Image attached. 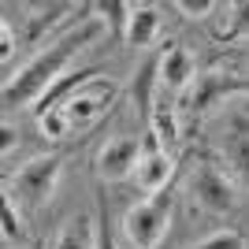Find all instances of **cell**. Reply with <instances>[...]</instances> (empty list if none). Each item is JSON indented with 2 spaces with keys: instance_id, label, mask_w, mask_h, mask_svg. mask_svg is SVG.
Segmentation results:
<instances>
[{
  "instance_id": "6da1fadb",
  "label": "cell",
  "mask_w": 249,
  "mask_h": 249,
  "mask_svg": "<svg viewBox=\"0 0 249 249\" xmlns=\"http://www.w3.org/2000/svg\"><path fill=\"white\" fill-rule=\"evenodd\" d=\"M104 26H108V22H104L101 15H89V19L74 22L63 37L45 45L15 78H8V86H4V104H8V108H19V104L41 101L52 86L60 82V74H67V63H71L78 52H86L104 34Z\"/></svg>"
},
{
  "instance_id": "7a4b0ae2",
  "label": "cell",
  "mask_w": 249,
  "mask_h": 249,
  "mask_svg": "<svg viewBox=\"0 0 249 249\" xmlns=\"http://www.w3.org/2000/svg\"><path fill=\"white\" fill-rule=\"evenodd\" d=\"M171 216H175V197L171 194H156V197L130 205L123 216V234L134 249H156L171 231Z\"/></svg>"
},
{
  "instance_id": "3957f363",
  "label": "cell",
  "mask_w": 249,
  "mask_h": 249,
  "mask_svg": "<svg viewBox=\"0 0 249 249\" xmlns=\"http://www.w3.org/2000/svg\"><path fill=\"white\" fill-rule=\"evenodd\" d=\"M115 97H119V86L115 82H108V78H89V82H82L60 108H63V115L71 119V126H89L93 119H101L115 104Z\"/></svg>"
},
{
  "instance_id": "277c9868",
  "label": "cell",
  "mask_w": 249,
  "mask_h": 249,
  "mask_svg": "<svg viewBox=\"0 0 249 249\" xmlns=\"http://www.w3.org/2000/svg\"><path fill=\"white\" fill-rule=\"evenodd\" d=\"M186 190L194 194V201H197L201 208H208V212H231V208L238 205L234 182H231V178L223 175L216 164H205V160L190 171Z\"/></svg>"
},
{
  "instance_id": "5b68a950",
  "label": "cell",
  "mask_w": 249,
  "mask_h": 249,
  "mask_svg": "<svg viewBox=\"0 0 249 249\" xmlns=\"http://www.w3.org/2000/svg\"><path fill=\"white\" fill-rule=\"evenodd\" d=\"M60 175H63V160L60 156H37L19 171L15 178V190H19L22 201H30L34 208H41L52 201L56 186H60Z\"/></svg>"
},
{
  "instance_id": "8992f818",
  "label": "cell",
  "mask_w": 249,
  "mask_h": 249,
  "mask_svg": "<svg viewBox=\"0 0 249 249\" xmlns=\"http://www.w3.org/2000/svg\"><path fill=\"white\" fill-rule=\"evenodd\" d=\"M171 175H175V156L167 153V149L160 145V138L149 130V134L142 138V160H138V167H134L138 186L156 197V194H164V186L171 182Z\"/></svg>"
},
{
  "instance_id": "52a82bcc",
  "label": "cell",
  "mask_w": 249,
  "mask_h": 249,
  "mask_svg": "<svg viewBox=\"0 0 249 249\" xmlns=\"http://www.w3.org/2000/svg\"><path fill=\"white\" fill-rule=\"evenodd\" d=\"M138 160H142V138H112V142H104V149L97 153V175L104 178V182H119V178L134 175Z\"/></svg>"
},
{
  "instance_id": "ba28073f",
  "label": "cell",
  "mask_w": 249,
  "mask_h": 249,
  "mask_svg": "<svg viewBox=\"0 0 249 249\" xmlns=\"http://www.w3.org/2000/svg\"><path fill=\"white\" fill-rule=\"evenodd\" d=\"M234 93H249V78H238V74H219V71H205L194 78L186 93V104L194 112H205L219 97H234Z\"/></svg>"
},
{
  "instance_id": "9c48e42d",
  "label": "cell",
  "mask_w": 249,
  "mask_h": 249,
  "mask_svg": "<svg viewBox=\"0 0 249 249\" xmlns=\"http://www.w3.org/2000/svg\"><path fill=\"white\" fill-rule=\"evenodd\" d=\"M197 78V67H194V56H190L182 45H171V49L160 56V97L164 93H182L190 89Z\"/></svg>"
},
{
  "instance_id": "30bf717a",
  "label": "cell",
  "mask_w": 249,
  "mask_h": 249,
  "mask_svg": "<svg viewBox=\"0 0 249 249\" xmlns=\"http://www.w3.org/2000/svg\"><path fill=\"white\" fill-rule=\"evenodd\" d=\"M156 30H160V8H153V4H130V22H126L123 41L130 49H145L156 37Z\"/></svg>"
},
{
  "instance_id": "8fae6325",
  "label": "cell",
  "mask_w": 249,
  "mask_h": 249,
  "mask_svg": "<svg viewBox=\"0 0 249 249\" xmlns=\"http://www.w3.org/2000/svg\"><path fill=\"white\" fill-rule=\"evenodd\" d=\"M56 249H97V219L89 216V212L74 216L71 223L60 231Z\"/></svg>"
},
{
  "instance_id": "7c38bea8",
  "label": "cell",
  "mask_w": 249,
  "mask_h": 249,
  "mask_svg": "<svg viewBox=\"0 0 249 249\" xmlns=\"http://www.w3.org/2000/svg\"><path fill=\"white\" fill-rule=\"evenodd\" d=\"M223 153H227L231 167H234V175L242 178V186L249 190V130H231L227 142H223Z\"/></svg>"
},
{
  "instance_id": "4fadbf2b",
  "label": "cell",
  "mask_w": 249,
  "mask_h": 249,
  "mask_svg": "<svg viewBox=\"0 0 249 249\" xmlns=\"http://www.w3.org/2000/svg\"><path fill=\"white\" fill-rule=\"evenodd\" d=\"M153 89H160V60H149L134 82V101L145 115H153Z\"/></svg>"
},
{
  "instance_id": "5bb4252c",
  "label": "cell",
  "mask_w": 249,
  "mask_h": 249,
  "mask_svg": "<svg viewBox=\"0 0 249 249\" xmlns=\"http://www.w3.org/2000/svg\"><path fill=\"white\" fill-rule=\"evenodd\" d=\"M153 134L160 138V145H171V142H178V119H175V112L164 104V97H160V104L153 108Z\"/></svg>"
},
{
  "instance_id": "9a60e30c",
  "label": "cell",
  "mask_w": 249,
  "mask_h": 249,
  "mask_svg": "<svg viewBox=\"0 0 249 249\" xmlns=\"http://www.w3.org/2000/svg\"><path fill=\"white\" fill-rule=\"evenodd\" d=\"M67 11H71L67 4H56V8H45L41 15H34L30 26H26V41H30V45H34V41H41V34H49L52 26H56V22L67 15Z\"/></svg>"
},
{
  "instance_id": "2e32d148",
  "label": "cell",
  "mask_w": 249,
  "mask_h": 249,
  "mask_svg": "<svg viewBox=\"0 0 249 249\" xmlns=\"http://www.w3.org/2000/svg\"><path fill=\"white\" fill-rule=\"evenodd\" d=\"M37 126H41V134L49 138V142H60V138L71 134V119L63 115V108H52V112L37 115Z\"/></svg>"
},
{
  "instance_id": "e0dca14e",
  "label": "cell",
  "mask_w": 249,
  "mask_h": 249,
  "mask_svg": "<svg viewBox=\"0 0 249 249\" xmlns=\"http://www.w3.org/2000/svg\"><path fill=\"white\" fill-rule=\"evenodd\" d=\"M97 11H101V19L108 22V26H112L119 37L126 34V22H130V4H119V0H104Z\"/></svg>"
},
{
  "instance_id": "ac0fdd59",
  "label": "cell",
  "mask_w": 249,
  "mask_h": 249,
  "mask_svg": "<svg viewBox=\"0 0 249 249\" xmlns=\"http://www.w3.org/2000/svg\"><path fill=\"white\" fill-rule=\"evenodd\" d=\"M194 249H246V238H242L238 231H216V234L201 238Z\"/></svg>"
},
{
  "instance_id": "d6986e66",
  "label": "cell",
  "mask_w": 249,
  "mask_h": 249,
  "mask_svg": "<svg viewBox=\"0 0 249 249\" xmlns=\"http://www.w3.org/2000/svg\"><path fill=\"white\" fill-rule=\"evenodd\" d=\"M0 231H4V242H22V223H19L11 194H4V223H0Z\"/></svg>"
},
{
  "instance_id": "ffe728a7",
  "label": "cell",
  "mask_w": 249,
  "mask_h": 249,
  "mask_svg": "<svg viewBox=\"0 0 249 249\" xmlns=\"http://www.w3.org/2000/svg\"><path fill=\"white\" fill-rule=\"evenodd\" d=\"M216 8L219 4H212V0H175V11H182L186 19H208Z\"/></svg>"
},
{
  "instance_id": "44dd1931",
  "label": "cell",
  "mask_w": 249,
  "mask_h": 249,
  "mask_svg": "<svg viewBox=\"0 0 249 249\" xmlns=\"http://www.w3.org/2000/svg\"><path fill=\"white\" fill-rule=\"evenodd\" d=\"M234 34H249V0L246 4H231V37Z\"/></svg>"
},
{
  "instance_id": "7402d4cb",
  "label": "cell",
  "mask_w": 249,
  "mask_h": 249,
  "mask_svg": "<svg viewBox=\"0 0 249 249\" xmlns=\"http://www.w3.org/2000/svg\"><path fill=\"white\" fill-rule=\"evenodd\" d=\"M97 249H115V238H112V231H108V219H104V212L97 216Z\"/></svg>"
},
{
  "instance_id": "603a6c76",
  "label": "cell",
  "mask_w": 249,
  "mask_h": 249,
  "mask_svg": "<svg viewBox=\"0 0 249 249\" xmlns=\"http://www.w3.org/2000/svg\"><path fill=\"white\" fill-rule=\"evenodd\" d=\"M0 41H4V45H0V60L11 63V22L8 19L0 22Z\"/></svg>"
},
{
  "instance_id": "cb8c5ba5",
  "label": "cell",
  "mask_w": 249,
  "mask_h": 249,
  "mask_svg": "<svg viewBox=\"0 0 249 249\" xmlns=\"http://www.w3.org/2000/svg\"><path fill=\"white\" fill-rule=\"evenodd\" d=\"M0 145H4V156H11V145H19V138H15L11 123H4V126H0Z\"/></svg>"
},
{
  "instance_id": "d4e9b609",
  "label": "cell",
  "mask_w": 249,
  "mask_h": 249,
  "mask_svg": "<svg viewBox=\"0 0 249 249\" xmlns=\"http://www.w3.org/2000/svg\"><path fill=\"white\" fill-rule=\"evenodd\" d=\"M246 60H249V52H246Z\"/></svg>"
}]
</instances>
